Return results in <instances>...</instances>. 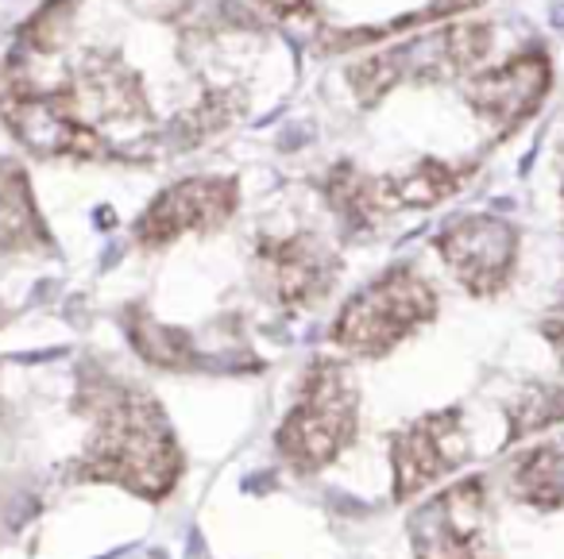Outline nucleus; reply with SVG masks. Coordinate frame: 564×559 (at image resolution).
Instances as JSON below:
<instances>
[{"mask_svg":"<svg viewBox=\"0 0 564 559\" xmlns=\"http://www.w3.org/2000/svg\"><path fill=\"white\" fill-rule=\"evenodd\" d=\"M94 436L74 463L78 479L112 482L159 502L182 474V448L163 405L128 382H89L86 390Z\"/></svg>","mask_w":564,"mask_h":559,"instance_id":"1","label":"nucleus"},{"mask_svg":"<svg viewBox=\"0 0 564 559\" xmlns=\"http://www.w3.org/2000/svg\"><path fill=\"white\" fill-rule=\"evenodd\" d=\"M360 428V390L337 359H317L306 371L291 413L274 432L282 463L299 474H317L356 440Z\"/></svg>","mask_w":564,"mask_h":559,"instance_id":"2","label":"nucleus"},{"mask_svg":"<svg viewBox=\"0 0 564 559\" xmlns=\"http://www.w3.org/2000/svg\"><path fill=\"white\" fill-rule=\"evenodd\" d=\"M491 24H460V20H445V24L417 32L402 43H391L379 55H368L364 63L352 66L348 81L352 94L364 105H376L399 86H445V81L464 78L476 70L491 51Z\"/></svg>","mask_w":564,"mask_h":559,"instance_id":"3","label":"nucleus"},{"mask_svg":"<svg viewBox=\"0 0 564 559\" xmlns=\"http://www.w3.org/2000/svg\"><path fill=\"white\" fill-rule=\"evenodd\" d=\"M437 309V289L414 266H391L379 278H371L360 294L348 297L333 320L329 340L356 359L391 355L417 328L430 325Z\"/></svg>","mask_w":564,"mask_h":559,"instance_id":"4","label":"nucleus"},{"mask_svg":"<svg viewBox=\"0 0 564 559\" xmlns=\"http://www.w3.org/2000/svg\"><path fill=\"white\" fill-rule=\"evenodd\" d=\"M58 94L74 120L101 143L105 158H132L155 143L148 94L117 55H89Z\"/></svg>","mask_w":564,"mask_h":559,"instance_id":"5","label":"nucleus"},{"mask_svg":"<svg viewBox=\"0 0 564 559\" xmlns=\"http://www.w3.org/2000/svg\"><path fill=\"white\" fill-rule=\"evenodd\" d=\"M414 559H499L491 536V497L484 479H460L410 517Z\"/></svg>","mask_w":564,"mask_h":559,"instance_id":"6","label":"nucleus"},{"mask_svg":"<svg viewBox=\"0 0 564 559\" xmlns=\"http://www.w3.org/2000/svg\"><path fill=\"white\" fill-rule=\"evenodd\" d=\"M549 89H553V63L545 47H525L507 63L471 74L464 86V101L479 124L502 140V135H514L545 105Z\"/></svg>","mask_w":564,"mask_h":559,"instance_id":"7","label":"nucleus"},{"mask_svg":"<svg viewBox=\"0 0 564 559\" xmlns=\"http://www.w3.org/2000/svg\"><path fill=\"white\" fill-rule=\"evenodd\" d=\"M437 255L471 297H495L518 266V228L495 212H468L441 228Z\"/></svg>","mask_w":564,"mask_h":559,"instance_id":"8","label":"nucleus"},{"mask_svg":"<svg viewBox=\"0 0 564 559\" xmlns=\"http://www.w3.org/2000/svg\"><path fill=\"white\" fill-rule=\"evenodd\" d=\"M340 274V259L314 232L263 235L256 243V282L279 309L302 313L329 297Z\"/></svg>","mask_w":564,"mask_h":559,"instance_id":"9","label":"nucleus"},{"mask_svg":"<svg viewBox=\"0 0 564 559\" xmlns=\"http://www.w3.org/2000/svg\"><path fill=\"white\" fill-rule=\"evenodd\" d=\"M240 209V186L220 174H194L166 186L135 220L140 248H166L182 235H209L225 228Z\"/></svg>","mask_w":564,"mask_h":559,"instance_id":"10","label":"nucleus"},{"mask_svg":"<svg viewBox=\"0 0 564 559\" xmlns=\"http://www.w3.org/2000/svg\"><path fill=\"white\" fill-rule=\"evenodd\" d=\"M468 459V436H464L460 409H437L417 420H406L391 436V471H394V502L425 494L445 474Z\"/></svg>","mask_w":564,"mask_h":559,"instance_id":"11","label":"nucleus"},{"mask_svg":"<svg viewBox=\"0 0 564 559\" xmlns=\"http://www.w3.org/2000/svg\"><path fill=\"white\" fill-rule=\"evenodd\" d=\"M325 201L337 212L345 232H371L379 220L391 217L383 178L356 171L352 163H340L329 171V178H325Z\"/></svg>","mask_w":564,"mask_h":559,"instance_id":"12","label":"nucleus"},{"mask_svg":"<svg viewBox=\"0 0 564 559\" xmlns=\"http://www.w3.org/2000/svg\"><path fill=\"white\" fill-rule=\"evenodd\" d=\"M471 166L441 163V158H422L402 174H383L387 205L391 212L402 209H433V205L448 201L464 189Z\"/></svg>","mask_w":564,"mask_h":559,"instance_id":"13","label":"nucleus"},{"mask_svg":"<svg viewBox=\"0 0 564 559\" xmlns=\"http://www.w3.org/2000/svg\"><path fill=\"white\" fill-rule=\"evenodd\" d=\"M47 224L32 201L24 171L12 163H0V248L4 251H32L47 248Z\"/></svg>","mask_w":564,"mask_h":559,"instance_id":"14","label":"nucleus"},{"mask_svg":"<svg viewBox=\"0 0 564 559\" xmlns=\"http://www.w3.org/2000/svg\"><path fill=\"white\" fill-rule=\"evenodd\" d=\"M510 494L533 509H564V440L525 451L510 467Z\"/></svg>","mask_w":564,"mask_h":559,"instance_id":"15","label":"nucleus"},{"mask_svg":"<svg viewBox=\"0 0 564 559\" xmlns=\"http://www.w3.org/2000/svg\"><path fill=\"white\" fill-rule=\"evenodd\" d=\"M128 336H132L135 351H140L148 363L166 366V371H186V366H197V351L189 343V336L182 328H166L159 325L148 313H128Z\"/></svg>","mask_w":564,"mask_h":559,"instance_id":"16","label":"nucleus"},{"mask_svg":"<svg viewBox=\"0 0 564 559\" xmlns=\"http://www.w3.org/2000/svg\"><path fill=\"white\" fill-rule=\"evenodd\" d=\"M240 97L236 94H228V89H220V94H205L202 97V105L197 109H189L186 117L174 124V132H178V140L186 143H202L205 135H213V132H220V128H228L232 124V117L240 112Z\"/></svg>","mask_w":564,"mask_h":559,"instance_id":"17","label":"nucleus"},{"mask_svg":"<svg viewBox=\"0 0 564 559\" xmlns=\"http://www.w3.org/2000/svg\"><path fill=\"white\" fill-rule=\"evenodd\" d=\"M476 4H484V0H430L425 9H417L414 17H402L394 20V24L387 28H376V32H345L337 35V47H360V43H371V40H387V35L394 32H406V28H422V24H445V20H456L464 17V12H471Z\"/></svg>","mask_w":564,"mask_h":559,"instance_id":"18","label":"nucleus"},{"mask_svg":"<svg viewBox=\"0 0 564 559\" xmlns=\"http://www.w3.org/2000/svg\"><path fill=\"white\" fill-rule=\"evenodd\" d=\"M564 420V397L561 390H549V386H538V390H525L518 397V405L510 409V440H522L530 432H541V428L556 425Z\"/></svg>","mask_w":564,"mask_h":559,"instance_id":"19","label":"nucleus"},{"mask_svg":"<svg viewBox=\"0 0 564 559\" xmlns=\"http://www.w3.org/2000/svg\"><path fill=\"white\" fill-rule=\"evenodd\" d=\"M263 4L282 20H310L317 12L314 0H263Z\"/></svg>","mask_w":564,"mask_h":559,"instance_id":"20","label":"nucleus"}]
</instances>
